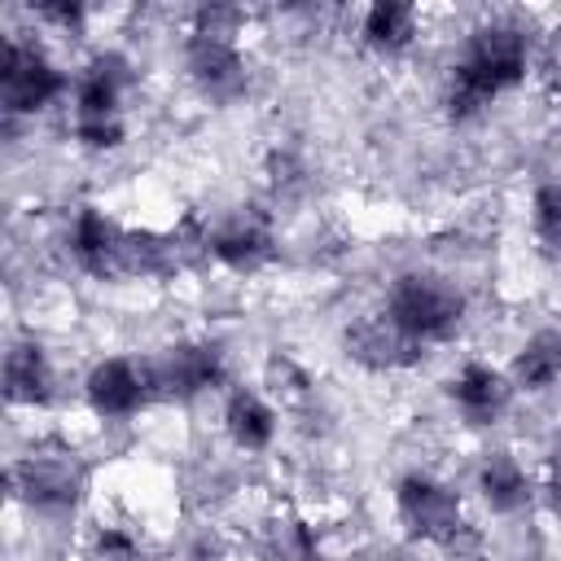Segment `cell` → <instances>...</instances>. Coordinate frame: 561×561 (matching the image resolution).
<instances>
[{"label": "cell", "instance_id": "cell-25", "mask_svg": "<svg viewBox=\"0 0 561 561\" xmlns=\"http://www.w3.org/2000/svg\"><path fill=\"white\" fill-rule=\"evenodd\" d=\"M548 478L552 482H561V438L552 443V451H548Z\"/></svg>", "mask_w": 561, "mask_h": 561}, {"label": "cell", "instance_id": "cell-17", "mask_svg": "<svg viewBox=\"0 0 561 561\" xmlns=\"http://www.w3.org/2000/svg\"><path fill=\"white\" fill-rule=\"evenodd\" d=\"M561 377V329H535L508 364V381L517 390H548Z\"/></svg>", "mask_w": 561, "mask_h": 561}, {"label": "cell", "instance_id": "cell-12", "mask_svg": "<svg viewBox=\"0 0 561 561\" xmlns=\"http://www.w3.org/2000/svg\"><path fill=\"white\" fill-rule=\"evenodd\" d=\"M131 83V66L123 53H96L75 79V123H110L118 118V101Z\"/></svg>", "mask_w": 561, "mask_h": 561}, {"label": "cell", "instance_id": "cell-16", "mask_svg": "<svg viewBox=\"0 0 561 561\" xmlns=\"http://www.w3.org/2000/svg\"><path fill=\"white\" fill-rule=\"evenodd\" d=\"M478 491H482V500H486L491 513H517V508L530 504V478H526L522 460L508 456V451H491L482 460Z\"/></svg>", "mask_w": 561, "mask_h": 561}, {"label": "cell", "instance_id": "cell-23", "mask_svg": "<svg viewBox=\"0 0 561 561\" xmlns=\"http://www.w3.org/2000/svg\"><path fill=\"white\" fill-rule=\"evenodd\" d=\"M127 136L123 118H110V123H75V140L83 149H118Z\"/></svg>", "mask_w": 561, "mask_h": 561}, {"label": "cell", "instance_id": "cell-2", "mask_svg": "<svg viewBox=\"0 0 561 561\" xmlns=\"http://www.w3.org/2000/svg\"><path fill=\"white\" fill-rule=\"evenodd\" d=\"M386 316L421 346L447 342L465 320V294L434 272H403L386 294Z\"/></svg>", "mask_w": 561, "mask_h": 561}, {"label": "cell", "instance_id": "cell-1", "mask_svg": "<svg viewBox=\"0 0 561 561\" xmlns=\"http://www.w3.org/2000/svg\"><path fill=\"white\" fill-rule=\"evenodd\" d=\"M530 66V35L513 18H491L469 31L451 75H447V114L456 123L482 114L500 92L517 88Z\"/></svg>", "mask_w": 561, "mask_h": 561}, {"label": "cell", "instance_id": "cell-6", "mask_svg": "<svg viewBox=\"0 0 561 561\" xmlns=\"http://www.w3.org/2000/svg\"><path fill=\"white\" fill-rule=\"evenodd\" d=\"M9 491L31 508H70L83 491V465L70 451H31L9 465Z\"/></svg>", "mask_w": 561, "mask_h": 561}, {"label": "cell", "instance_id": "cell-24", "mask_svg": "<svg viewBox=\"0 0 561 561\" xmlns=\"http://www.w3.org/2000/svg\"><path fill=\"white\" fill-rule=\"evenodd\" d=\"M35 18H39V22H57V26L75 31V26L83 22V9H79V4H39V9H35Z\"/></svg>", "mask_w": 561, "mask_h": 561}, {"label": "cell", "instance_id": "cell-10", "mask_svg": "<svg viewBox=\"0 0 561 561\" xmlns=\"http://www.w3.org/2000/svg\"><path fill=\"white\" fill-rule=\"evenodd\" d=\"M83 394H88V408L96 416H110V421L131 416L136 408H145V399H153L149 377H145V359H123V355L101 359L88 373Z\"/></svg>", "mask_w": 561, "mask_h": 561}, {"label": "cell", "instance_id": "cell-26", "mask_svg": "<svg viewBox=\"0 0 561 561\" xmlns=\"http://www.w3.org/2000/svg\"><path fill=\"white\" fill-rule=\"evenodd\" d=\"M548 504H552V513L561 517V482H552V478H548Z\"/></svg>", "mask_w": 561, "mask_h": 561}, {"label": "cell", "instance_id": "cell-9", "mask_svg": "<svg viewBox=\"0 0 561 561\" xmlns=\"http://www.w3.org/2000/svg\"><path fill=\"white\" fill-rule=\"evenodd\" d=\"M342 346L355 364L373 368V373H394V368H408L421 359V342L408 337L386 311H373V316H359L346 324L342 333Z\"/></svg>", "mask_w": 561, "mask_h": 561}, {"label": "cell", "instance_id": "cell-15", "mask_svg": "<svg viewBox=\"0 0 561 561\" xmlns=\"http://www.w3.org/2000/svg\"><path fill=\"white\" fill-rule=\"evenodd\" d=\"M224 430L241 451H267L276 438V412L259 390L237 386L224 403Z\"/></svg>", "mask_w": 561, "mask_h": 561}, {"label": "cell", "instance_id": "cell-20", "mask_svg": "<svg viewBox=\"0 0 561 561\" xmlns=\"http://www.w3.org/2000/svg\"><path fill=\"white\" fill-rule=\"evenodd\" d=\"M530 228L543 250H561V184H539L530 197Z\"/></svg>", "mask_w": 561, "mask_h": 561}, {"label": "cell", "instance_id": "cell-13", "mask_svg": "<svg viewBox=\"0 0 561 561\" xmlns=\"http://www.w3.org/2000/svg\"><path fill=\"white\" fill-rule=\"evenodd\" d=\"M513 390H517V386L508 381V373H500V368H491V364H482V359H469V364L447 381V394H451L456 412H460L469 425H491V421L508 408Z\"/></svg>", "mask_w": 561, "mask_h": 561}, {"label": "cell", "instance_id": "cell-4", "mask_svg": "<svg viewBox=\"0 0 561 561\" xmlns=\"http://www.w3.org/2000/svg\"><path fill=\"white\" fill-rule=\"evenodd\" d=\"M66 88V75L44 57V48L9 35L4 39V61H0V105L9 118L35 114L48 101H57Z\"/></svg>", "mask_w": 561, "mask_h": 561}, {"label": "cell", "instance_id": "cell-3", "mask_svg": "<svg viewBox=\"0 0 561 561\" xmlns=\"http://www.w3.org/2000/svg\"><path fill=\"white\" fill-rule=\"evenodd\" d=\"M394 508L403 530L421 543H456L465 530L460 495L430 473H403L394 486Z\"/></svg>", "mask_w": 561, "mask_h": 561}, {"label": "cell", "instance_id": "cell-22", "mask_svg": "<svg viewBox=\"0 0 561 561\" xmlns=\"http://www.w3.org/2000/svg\"><path fill=\"white\" fill-rule=\"evenodd\" d=\"M92 561H140V543L118 526H101L92 539Z\"/></svg>", "mask_w": 561, "mask_h": 561}, {"label": "cell", "instance_id": "cell-19", "mask_svg": "<svg viewBox=\"0 0 561 561\" xmlns=\"http://www.w3.org/2000/svg\"><path fill=\"white\" fill-rule=\"evenodd\" d=\"M259 557L263 561H320V543L302 517L280 513L259 530Z\"/></svg>", "mask_w": 561, "mask_h": 561}, {"label": "cell", "instance_id": "cell-7", "mask_svg": "<svg viewBox=\"0 0 561 561\" xmlns=\"http://www.w3.org/2000/svg\"><path fill=\"white\" fill-rule=\"evenodd\" d=\"M210 254L232 272H259L272 259V215L263 206H232L210 228Z\"/></svg>", "mask_w": 561, "mask_h": 561}, {"label": "cell", "instance_id": "cell-18", "mask_svg": "<svg viewBox=\"0 0 561 561\" xmlns=\"http://www.w3.org/2000/svg\"><path fill=\"white\" fill-rule=\"evenodd\" d=\"M359 35L373 53H403L412 39H416V9L403 4V0H377L368 4L364 22H359Z\"/></svg>", "mask_w": 561, "mask_h": 561}, {"label": "cell", "instance_id": "cell-14", "mask_svg": "<svg viewBox=\"0 0 561 561\" xmlns=\"http://www.w3.org/2000/svg\"><path fill=\"white\" fill-rule=\"evenodd\" d=\"M4 399L26 403V408H39L53 399V368L39 342L22 337L4 351Z\"/></svg>", "mask_w": 561, "mask_h": 561}, {"label": "cell", "instance_id": "cell-11", "mask_svg": "<svg viewBox=\"0 0 561 561\" xmlns=\"http://www.w3.org/2000/svg\"><path fill=\"white\" fill-rule=\"evenodd\" d=\"M70 254L88 276H123V254H127V228H118L105 210L83 206L70 224Z\"/></svg>", "mask_w": 561, "mask_h": 561}, {"label": "cell", "instance_id": "cell-8", "mask_svg": "<svg viewBox=\"0 0 561 561\" xmlns=\"http://www.w3.org/2000/svg\"><path fill=\"white\" fill-rule=\"evenodd\" d=\"M184 70L197 83L202 96L228 105L250 88V70L245 57L237 53V44L228 39H206V35H188L184 39Z\"/></svg>", "mask_w": 561, "mask_h": 561}, {"label": "cell", "instance_id": "cell-5", "mask_svg": "<svg viewBox=\"0 0 561 561\" xmlns=\"http://www.w3.org/2000/svg\"><path fill=\"white\" fill-rule=\"evenodd\" d=\"M145 377L162 399H193L224 381V355L210 342H171L145 359Z\"/></svg>", "mask_w": 561, "mask_h": 561}, {"label": "cell", "instance_id": "cell-21", "mask_svg": "<svg viewBox=\"0 0 561 561\" xmlns=\"http://www.w3.org/2000/svg\"><path fill=\"white\" fill-rule=\"evenodd\" d=\"M237 31H241V9L232 4H202L193 13V31L188 35H206V39H228L237 44Z\"/></svg>", "mask_w": 561, "mask_h": 561}]
</instances>
